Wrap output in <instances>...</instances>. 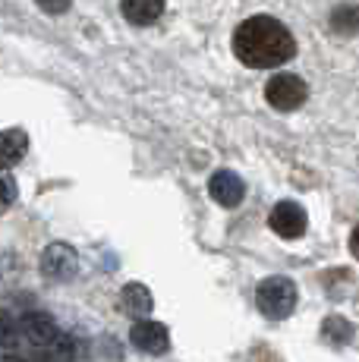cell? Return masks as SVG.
I'll return each instance as SVG.
<instances>
[{
	"mask_svg": "<svg viewBox=\"0 0 359 362\" xmlns=\"http://www.w3.org/2000/svg\"><path fill=\"white\" fill-rule=\"evenodd\" d=\"M233 54L249 69H274L296 57V38L281 19L274 16H249L233 32Z\"/></svg>",
	"mask_w": 359,
	"mask_h": 362,
	"instance_id": "cell-1",
	"label": "cell"
},
{
	"mask_svg": "<svg viewBox=\"0 0 359 362\" xmlns=\"http://www.w3.org/2000/svg\"><path fill=\"white\" fill-rule=\"evenodd\" d=\"M296 299H300V290H296V284L290 281V277H281V274L265 277V281L259 284V290H255L259 312L265 318H271V322H281V318L293 315Z\"/></svg>",
	"mask_w": 359,
	"mask_h": 362,
	"instance_id": "cell-2",
	"label": "cell"
},
{
	"mask_svg": "<svg viewBox=\"0 0 359 362\" xmlns=\"http://www.w3.org/2000/svg\"><path fill=\"white\" fill-rule=\"evenodd\" d=\"M265 98H268L271 107H278V110H296V107H302V104H306L309 86L300 79V76H293V73H278V76H271V79H268Z\"/></svg>",
	"mask_w": 359,
	"mask_h": 362,
	"instance_id": "cell-3",
	"label": "cell"
},
{
	"mask_svg": "<svg viewBox=\"0 0 359 362\" xmlns=\"http://www.w3.org/2000/svg\"><path fill=\"white\" fill-rule=\"evenodd\" d=\"M76 271H79V252H76L70 243H51L41 252V274L47 281L64 284L70 277H76Z\"/></svg>",
	"mask_w": 359,
	"mask_h": 362,
	"instance_id": "cell-4",
	"label": "cell"
},
{
	"mask_svg": "<svg viewBox=\"0 0 359 362\" xmlns=\"http://www.w3.org/2000/svg\"><path fill=\"white\" fill-rule=\"evenodd\" d=\"M268 224H271V230L278 236H284V240H300L309 227V214L300 202H278V205L271 208V214H268Z\"/></svg>",
	"mask_w": 359,
	"mask_h": 362,
	"instance_id": "cell-5",
	"label": "cell"
},
{
	"mask_svg": "<svg viewBox=\"0 0 359 362\" xmlns=\"http://www.w3.org/2000/svg\"><path fill=\"white\" fill-rule=\"evenodd\" d=\"M129 340H133L136 350L148 353V356H164L170 350V331L161 322H151V318L136 322L133 331H129Z\"/></svg>",
	"mask_w": 359,
	"mask_h": 362,
	"instance_id": "cell-6",
	"label": "cell"
},
{
	"mask_svg": "<svg viewBox=\"0 0 359 362\" xmlns=\"http://www.w3.org/2000/svg\"><path fill=\"white\" fill-rule=\"evenodd\" d=\"M19 331H23V337L29 340L35 350H51V344L60 337L57 322H54L47 312H29V315H23Z\"/></svg>",
	"mask_w": 359,
	"mask_h": 362,
	"instance_id": "cell-7",
	"label": "cell"
},
{
	"mask_svg": "<svg viewBox=\"0 0 359 362\" xmlns=\"http://www.w3.org/2000/svg\"><path fill=\"white\" fill-rule=\"evenodd\" d=\"M208 192H211V199H215L218 205L237 208L240 202H243V196H246V186H243V180H240V173L218 170L215 177L208 180Z\"/></svg>",
	"mask_w": 359,
	"mask_h": 362,
	"instance_id": "cell-8",
	"label": "cell"
},
{
	"mask_svg": "<svg viewBox=\"0 0 359 362\" xmlns=\"http://www.w3.org/2000/svg\"><path fill=\"white\" fill-rule=\"evenodd\" d=\"M151 305H155V299H151V290L145 287V284H126V287L120 290V312H126L136 322L148 318Z\"/></svg>",
	"mask_w": 359,
	"mask_h": 362,
	"instance_id": "cell-9",
	"label": "cell"
},
{
	"mask_svg": "<svg viewBox=\"0 0 359 362\" xmlns=\"http://www.w3.org/2000/svg\"><path fill=\"white\" fill-rule=\"evenodd\" d=\"M29 151V136L25 129H4L0 132V170L16 167Z\"/></svg>",
	"mask_w": 359,
	"mask_h": 362,
	"instance_id": "cell-10",
	"label": "cell"
},
{
	"mask_svg": "<svg viewBox=\"0 0 359 362\" xmlns=\"http://www.w3.org/2000/svg\"><path fill=\"white\" fill-rule=\"evenodd\" d=\"M120 6H123V16L133 25H151L164 13V0H123Z\"/></svg>",
	"mask_w": 359,
	"mask_h": 362,
	"instance_id": "cell-11",
	"label": "cell"
},
{
	"mask_svg": "<svg viewBox=\"0 0 359 362\" xmlns=\"http://www.w3.org/2000/svg\"><path fill=\"white\" fill-rule=\"evenodd\" d=\"M331 29L337 35H359V6L337 4L334 10H331Z\"/></svg>",
	"mask_w": 359,
	"mask_h": 362,
	"instance_id": "cell-12",
	"label": "cell"
},
{
	"mask_svg": "<svg viewBox=\"0 0 359 362\" xmlns=\"http://www.w3.org/2000/svg\"><path fill=\"white\" fill-rule=\"evenodd\" d=\"M47 353H51V359H57V362H76L82 356V340L73 337V334H60Z\"/></svg>",
	"mask_w": 359,
	"mask_h": 362,
	"instance_id": "cell-13",
	"label": "cell"
},
{
	"mask_svg": "<svg viewBox=\"0 0 359 362\" xmlns=\"http://www.w3.org/2000/svg\"><path fill=\"white\" fill-rule=\"evenodd\" d=\"M322 337L328 340L331 346H343L350 337H353V328H350L343 318L331 315V318H324V325H322Z\"/></svg>",
	"mask_w": 359,
	"mask_h": 362,
	"instance_id": "cell-14",
	"label": "cell"
},
{
	"mask_svg": "<svg viewBox=\"0 0 359 362\" xmlns=\"http://www.w3.org/2000/svg\"><path fill=\"white\" fill-rule=\"evenodd\" d=\"M19 322L6 309H0V346H16L19 344Z\"/></svg>",
	"mask_w": 359,
	"mask_h": 362,
	"instance_id": "cell-15",
	"label": "cell"
},
{
	"mask_svg": "<svg viewBox=\"0 0 359 362\" xmlns=\"http://www.w3.org/2000/svg\"><path fill=\"white\" fill-rule=\"evenodd\" d=\"M13 202H16V183H13L10 173L0 170V214L10 211Z\"/></svg>",
	"mask_w": 359,
	"mask_h": 362,
	"instance_id": "cell-16",
	"label": "cell"
},
{
	"mask_svg": "<svg viewBox=\"0 0 359 362\" xmlns=\"http://www.w3.org/2000/svg\"><path fill=\"white\" fill-rule=\"evenodd\" d=\"M38 6L47 13H64L66 6H70V0H38Z\"/></svg>",
	"mask_w": 359,
	"mask_h": 362,
	"instance_id": "cell-17",
	"label": "cell"
},
{
	"mask_svg": "<svg viewBox=\"0 0 359 362\" xmlns=\"http://www.w3.org/2000/svg\"><path fill=\"white\" fill-rule=\"evenodd\" d=\"M350 252L359 259V224H356V230H353V236H350Z\"/></svg>",
	"mask_w": 359,
	"mask_h": 362,
	"instance_id": "cell-18",
	"label": "cell"
},
{
	"mask_svg": "<svg viewBox=\"0 0 359 362\" xmlns=\"http://www.w3.org/2000/svg\"><path fill=\"white\" fill-rule=\"evenodd\" d=\"M0 362H25V359H19V356H10V353H6V356H0Z\"/></svg>",
	"mask_w": 359,
	"mask_h": 362,
	"instance_id": "cell-19",
	"label": "cell"
}]
</instances>
